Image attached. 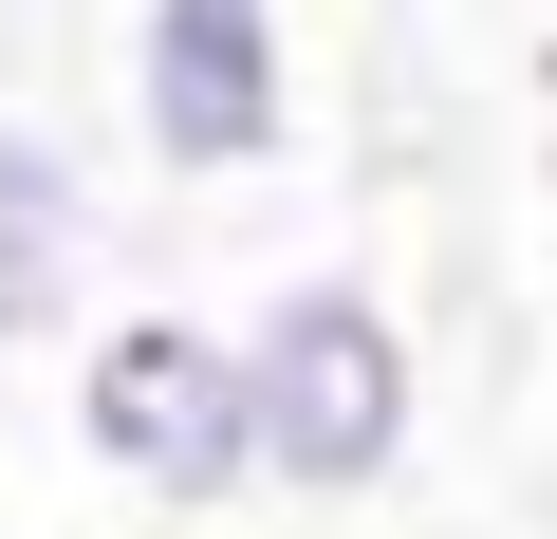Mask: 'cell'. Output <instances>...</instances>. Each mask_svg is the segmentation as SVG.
Here are the masks:
<instances>
[{"label":"cell","mask_w":557,"mask_h":539,"mask_svg":"<svg viewBox=\"0 0 557 539\" xmlns=\"http://www.w3.org/2000/svg\"><path fill=\"white\" fill-rule=\"evenodd\" d=\"M75 465L149 520H223L260 502V391H242V317L205 298H112L75 335Z\"/></svg>","instance_id":"obj_2"},{"label":"cell","mask_w":557,"mask_h":539,"mask_svg":"<svg viewBox=\"0 0 557 539\" xmlns=\"http://www.w3.org/2000/svg\"><path fill=\"white\" fill-rule=\"evenodd\" d=\"M94 260H112V168L0 94V354H38V335H94Z\"/></svg>","instance_id":"obj_4"},{"label":"cell","mask_w":557,"mask_h":539,"mask_svg":"<svg viewBox=\"0 0 557 539\" xmlns=\"http://www.w3.org/2000/svg\"><path fill=\"white\" fill-rule=\"evenodd\" d=\"M112 94H131V149L168 186H260L298 149V20L278 0H131Z\"/></svg>","instance_id":"obj_3"},{"label":"cell","mask_w":557,"mask_h":539,"mask_svg":"<svg viewBox=\"0 0 557 539\" xmlns=\"http://www.w3.org/2000/svg\"><path fill=\"white\" fill-rule=\"evenodd\" d=\"M242 391H260V502L298 520H354L428 465V335L354 260H298L242 298Z\"/></svg>","instance_id":"obj_1"},{"label":"cell","mask_w":557,"mask_h":539,"mask_svg":"<svg viewBox=\"0 0 557 539\" xmlns=\"http://www.w3.org/2000/svg\"><path fill=\"white\" fill-rule=\"evenodd\" d=\"M539 149H557V57H539Z\"/></svg>","instance_id":"obj_5"}]
</instances>
